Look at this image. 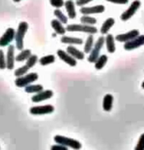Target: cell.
Here are the masks:
<instances>
[{"label":"cell","instance_id":"1","mask_svg":"<svg viewBox=\"0 0 144 150\" xmlns=\"http://www.w3.org/2000/svg\"><path fill=\"white\" fill-rule=\"evenodd\" d=\"M29 25L28 23L22 22L18 25V29L16 30V35H15V41H16V48L19 51L24 50V39L25 35L28 31Z\"/></svg>","mask_w":144,"mask_h":150},{"label":"cell","instance_id":"2","mask_svg":"<svg viewBox=\"0 0 144 150\" xmlns=\"http://www.w3.org/2000/svg\"><path fill=\"white\" fill-rule=\"evenodd\" d=\"M54 142L57 144L64 145L66 147L73 148L74 150H80L82 148V143L79 140L71 139V137H67L64 136H55L54 137Z\"/></svg>","mask_w":144,"mask_h":150},{"label":"cell","instance_id":"3","mask_svg":"<svg viewBox=\"0 0 144 150\" xmlns=\"http://www.w3.org/2000/svg\"><path fill=\"white\" fill-rule=\"evenodd\" d=\"M67 31H71V32H85V33L91 34L93 35L95 33H97L98 29L93 25H77V23H75V25H68V26L66 28Z\"/></svg>","mask_w":144,"mask_h":150},{"label":"cell","instance_id":"4","mask_svg":"<svg viewBox=\"0 0 144 150\" xmlns=\"http://www.w3.org/2000/svg\"><path fill=\"white\" fill-rule=\"evenodd\" d=\"M38 79V74L37 72H32L26 74L25 76L19 77L15 80V85L19 88H26Z\"/></svg>","mask_w":144,"mask_h":150},{"label":"cell","instance_id":"5","mask_svg":"<svg viewBox=\"0 0 144 150\" xmlns=\"http://www.w3.org/2000/svg\"><path fill=\"white\" fill-rule=\"evenodd\" d=\"M104 43H105V38L104 37L101 36L97 39L95 45L93 46V48H92L91 52L89 53V56H88V59H87V61L89 62L94 64V62H96V59L99 58V56H100V51L102 50V48H103Z\"/></svg>","mask_w":144,"mask_h":150},{"label":"cell","instance_id":"6","mask_svg":"<svg viewBox=\"0 0 144 150\" xmlns=\"http://www.w3.org/2000/svg\"><path fill=\"white\" fill-rule=\"evenodd\" d=\"M140 5H141V3H140L139 0H134V1L130 4V7L121 15V20L123 22H127V21L130 19V18H133V15H135L136 11L139 9Z\"/></svg>","mask_w":144,"mask_h":150},{"label":"cell","instance_id":"7","mask_svg":"<svg viewBox=\"0 0 144 150\" xmlns=\"http://www.w3.org/2000/svg\"><path fill=\"white\" fill-rule=\"evenodd\" d=\"M54 112V106L51 104L46 105H39V106H32L29 108V113L32 115H45Z\"/></svg>","mask_w":144,"mask_h":150},{"label":"cell","instance_id":"8","mask_svg":"<svg viewBox=\"0 0 144 150\" xmlns=\"http://www.w3.org/2000/svg\"><path fill=\"white\" fill-rule=\"evenodd\" d=\"M15 35H16V30L12 28H7L5 33L0 37V46L6 47L11 43L12 41L15 40Z\"/></svg>","mask_w":144,"mask_h":150},{"label":"cell","instance_id":"9","mask_svg":"<svg viewBox=\"0 0 144 150\" xmlns=\"http://www.w3.org/2000/svg\"><path fill=\"white\" fill-rule=\"evenodd\" d=\"M15 61H16V57H15V47L13 45L8 46L7 54H6V68L9 70L13 69L15 67Z\"/></svg>","mask_w":144,"mask_h":150},{"label":"cell","instance_id":"10","mask_svg":"<svg viewBox=\"0 0 144 150\" xmlns=\"http://www.w3.org/2000/svg\"><path fill=\"white\" fill-rule=\"evenodd\" d=\"M143 45H144V35H139V36H137L136 38L125 43L124 48H125V50H127V51H131V50L136 49V48L141 47Z\"/></svg>","mask_w":144,"mask_h":150},{"label":"cell","instance_id":"11","mask_svg":"<svg viewBox=\"0 0 144 150\" xmlns=\"http://www.w3.org/2000/svg\"><path fill=\"white\" fill-rule=\"evenodd\" d=\"M139 30L137 29H133V30H130L128 32H125V33H122L117 35L115 39L119 42H124V43H127V42L133 40V39L136 38L137 36H139Z\"/></svg>","mask_w":144,"mask_h":150},{"label":"cell","instance_id":"12","mask_svg":"<svg viewBox=\"0 0 144 150\" xmlns=\"http://www.w3.org/2000/svg\"><path fill=\"white\" fill-rule=\"evenodd\" d=\"M52 97H53V92L51 90H43L42 92L37 93L34 96H32V101H34V103H40V101L49 100Z\"/></svg>","mask_w":144,"mask_h":150},{"label":"cell","instance_id":"13","mask_svg":"<svg viewBox=\"0 0 144 150\" xmlns=\"http://www.w3.org/2000/svg\"><path fill=\"white\" fill-rule=\"evenodd\" d=\"M105 11V7L103 5H96L92 7H82L80 8V13L85 16H88L91 14H101Z\"/></svg>","mask_w":144,"mask_h":150},{"label":"cell","instance_id":"14","mask_svg":"<svg viewBox=\"0 0 144 150\" xmlns=\"http://www.w3.org/2000/svg\"><path fill=\"white\" fill-rule=\"evenodd\" d=\"M57 56L62 59L63 62H66L67 64L71 65V67H76L77 65V59H75L71 55H69L67 52L64 50H58L57 51Z\"/></svg>","mask_w":144,"mask_h":150},{"label":"cell","instance_id":"15","mask_svg":"<svg viewBox=\"0 0 144 150\" xmlns=\"http://www.w3.org/2000/svg\"><path fill=\"white\" fill-rule=\"evenodd\" d=\"M67 53L73 57L75 59H80V61H82V59H85V53L80 51L79 49H77V48L74 46H68Z\"/></svg>","mask_w":144,"mask_h":150},{"label":"cell","instance_id":"16","mask_svg":"<svg viewBox=\"0 0 144 150\" xmlns=\"http://www.w3.org/2000/svg\"><path fill=\"white\" fill-rule=\"evenodd\" d=\"M65 8L66 11H67L68 17L70 19H75L77 17V13H76V8H75V3L73 0H67L65 2Z\"/></svg>","mask_w":144,"mask_h":150},{"label":"cell","instance_id":"17","mask_svg":"<svg viewBox=\"0 0 144 150\" xmlns=\"http://www.w3.org/2000/svg\"><path fill=\"white\" fill-rule=\"evenodd\" d=\"M113 103H114V97L111 94H107L103 98V103H102V106H103L104 111L109 112L112 110L113 108Z\"/></svg>","mask_w":144,"mask_h":150},{"label":"cell","instance_id":"18","mask_svg":"<svg viewBox=\"0 0 144 150\" xmlns=\"http://www.w3.org/2000/svg\"><path fill=\"white\" fill-rule=\"evenodd\" d=\"M105 44H106L107 51L111 54L115 53L116 51V45H115V37L112 34H107L105 37Z\"/></svg>","mask_w":144,"mask_h":150},{"label":"cell","instance_id":"19","mask_svg":"<svg viewBox=\"0 0 144 150\" xmlns=\"http://www.w3.org/2000/svg\"><path fill=\"white\" fill-rule=\"evenodd\" d=\"M51 26H52V28L55 30L57 34L64 35L66 33V31H67V29L64 28V25H62V23H60L57 19L51 21Z\"/></svg>","mask_w":144,"mask_h":150},{"label":"cell","instance_id":"20","mask_svg":"<svg viewBox=\"0 0 144 150\" xmlns=\"http://www.w3.org/2000/svg\"><path fill=\"white\" fill-rule=\"evenodd\" d=\"M61 42L65 44H70V45H82L83 43L82 39L79 37H72V36H66L63 35L61 38Z\"/></svg>","mask_w":144,"mask_h":150},{"label":"cell","instance_id":"21","mask_svg":"<svg viewBox=\"0 0 144 150\" xmlns=\"http://www.w3.org/2000/svg\"><path fill=\"white\" fill-rule=\"evenodd\" d=\"M115 25V19L113 18H109L107 19L102 25L101 28H100V32L102 34H108V31L110 30V28Z\"/></svg>","mask_w":144,"mask_h":150},{"label":"cell","instance_id":"22","mask_svg":"<svg viewBox=\"0 0 144 150\" xmlns=\"http://www.w3.org/2000/svg\"><path fill=\"white\" fill-rule=\"evenodd\" d=\"M107 62H108V57L106 55H100L99 58L96 59V62H94L95 69H97V70L102 69V68L106 65Z\"/></svg>","mask_w":144,"mask_h":150},{"label":"cell","instance_id":"23","mask_svg":"<svg viewBox=\"0 0 144 150\" xmlns=\"http://www.w3.org/2000/svg\"><path fill=\"white\" fill-rule=\"evenodd\" d=\"M32 55V51L29 49L23 50L16 56V61L17 62H25V61L27 62V59H28Z\"/></svg>","mask_w":144,"mask_h":150},{"label":"cell","instance_id":"24","mask_svg":"<svg viewBox=\"0 0 144 150\" xmlns=\"http://www.w3.org/2000/svg\"><path fill=\"white\" fill-rule=\"evenodd\" d=\"M26 93L28 94H34V93H40L43 91V86L40 84H35V85H29L25 88Z\"/></svg>","mask_w":144,"mask_h":150},{"label":"cell","instance_id":"25","mask_svg":"<svg viewBox=\"0 0 144 150\" xmlns=\"http://www.w3.org/2000/svg\"><path fill=\"white\" fill-rule=\"evenodd\" d=\"M93 41H94V39H93V35H91V34H89V36L87 37V39H86V41H85V54H89L91 52V50H92V48H93Z\"/></svg>","mask_w":144,"mask_h":150},{"label":"cell","instance_id":"26","mask_svg":"<svg viewBox=\"0 0 144 150\" xmlns=\"http://www.w3.org/2000/svg\"><path fill=\"white\" fill-rule=\"evenodd\" d=\"M55 62V57L53 55H47V56H44L42 57L38 62L41 64V65H48V64H51Z\"/></svg>","mask_w":144,"mask_h":150},{"label":"cell","instance_id":"27","mask_svg":"<svg viewBox=\"0 0 144 150\" xmlns=\"http://www.w3.org/2000/svg\"><path fill=\"white\" fill-rule=\"evenodd\" d=\"M54 15H55V17L57 18V20L59 21L60 23H68V17L64 15V13L59 10V9H56L55 11H54Z\"/></svg>","mask_w":144,"mask_h":150},{"label":"cell","instance_id":"28","mask_svg":"<svg viewBox=\"0 0 144 150\" xmlns=\"http://www.w3.org/2000/svg\"><path fill=\"white\" fill-rule=\"evenodd\" d=\"M80 22H82L83 25H93L96 23H97V21H96L95 18H92V17H89V16H82L80 18Z\"/></svg>","mask_w":144,"mask_h":150},{"label":"cell","instance_id":"29","mask_svg":"<svg viewBox=\"0 0 144 150\" xmlns=\"http://www.w3.org/2000/svg\"><path fill=\"white\" fill-rule=\"evenodd\" d=\"M29 68L27 67V65H24V67H19L18 69L15 70V76H16L17 78H19V77H23V76H25V75L28 73V71H29Z\"/></svg>","mask_w":144,"mask_h":150},{"label":"cell","instance_id":"30","mask_svg":"<svg viewBox=\"0 0 144 150\" xmlns=\"http://www.w3.org/2000/svg\"><path fill=\"white\" fill-rule=\"evenodd\" d=\"M38 62V58H37V55H32L29 58L27 59V62H26V65L29 68H32V67H34L35 64Z\"/></svg>","mask_w":144,"mask_h":150},{"label":"cell","instance_id":"31","mask_svg":"<svg viewBox=\"0 0 144 150\" xmlns=\"http://www.w3.org/2000/svg\"><path fill=\"white\" fill-rule=\"evenodd\" d=\"M6 68V56L4 55V52L0 50V69L3 70Z\"/></svg>","mask_w":144,"mask_h":150},{"label":"cell","instance_id":"32","mask_svg":"<svg viewBox=\"0 0 144 150\" xmlns=\"http://www.w3.org/2000/svg\"><path fill=\"white\" fill-rule=\"evenodd\" d=\"M49 2H50V4L52 5L53 7H55L56 9L61 8L65 5L64 0H49Z\"/></svg>","mask_w":144,"mask_h":150},{"label":"cell","instance_id":"33","mask_svg":"<svg viewBox=\"0 0 144 150\" xmlns=\"http://www.w3.org/2000/svg\"><path fill=\"white\" fill-rule=\"evenodd\" d=\"M134 150H144V134H142L139 137L138 142H137V144L134 147Z\"/></svg>","mask_w":144,"mask_h":150},{"label":"cell","instance_id":"34","mask_svg":"<svg viewBox=\"0 0 144 150\" xmlns=\"http://www.w3.org/2000/svg\"><path fill=\"white\" fill-rule=\"evenodd\" d=\"M50 150H69V148L66 147V146H64V145L57 144V143H55V144L50 147Z\"/></svg>","mask_w":144,"mask_h":150},{"label":"cell","instance_id":"35","mask_svg":"<svg viewBox=\"0 0 144 150\" xmlns=\"http://www.w3.org/2000/svg\"><path fill=\"white\" fill-rule=\"evenodd\" d=\"M108 2H112V3H115V4H121V5H125L127 4L128 2V0H106Z\"/></svg>","mask_w":144,"mask_h":150},{"label":"cell","instance_id":"36","mask_svg":"<svg viewBox=\"0 0 144 150\" xmlns=\"http://www.w3.org/2000/svg\"><path fill=\"white\" fill-rule=\"evenodd\" d=\"M92 0H77V3L76 4L77 5V6H83V5H85V4H87V3H89V2H91Z\"/></svg>","mask_w":144,"mask_h":150},{"label":"cell","instance_id":"37","mask_svg":"<svg viewBox=\"0 0 144 150\" xmlns=\"http://www.w3.org/2000/svg\"><path fill=\"white\" fill-rule=\"evenodd\" d=\"M141 87H142V88L144 89V81H143V82H142V84H141Z\"/></svg>","mask_w":144,"mask_h":150},{"label":"cell","instance_id":"38","mask_svg":"<svg viewBox=\"0 0 144 150\" xmlns=\"http://www.w3.org/2000/svg\"><path fill=\"white\" fill-rule=\"evenodd\" d=\"M13 1H14V2H20L21 0H13Z\"/></svg>","mask_w":144,"mask_h":150}]
</instances>
